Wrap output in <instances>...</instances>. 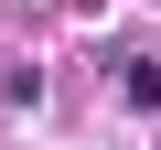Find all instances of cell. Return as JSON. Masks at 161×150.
<instances>
[{"instance_id": "1", "label": "cell", "mask_w": 161, "mask_h": 150, "mask_svg": "<svg viewBox=\"0 0 161 150\" xmlns=\"http://www.w3.org/2000/svg\"><path fill=\"white\" fill-rule=\"evenodd\" d=\"M118 86H129V107H161V64H150V54H129V64H118Z\"/></svg>"}]
</instances>
